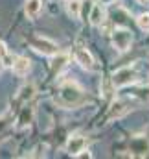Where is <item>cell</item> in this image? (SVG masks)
<instances>
[{
	"label": "cell",
	"instance_id": "cell-2",
	"mask_svg": "<svg viewBox=\"0 0 149 159\" xmlns=\"http://www.w3.org/2000/svg\"><path fill=\"white\" fill-rule=\"evenodd\" d=\"M111 81L114 85V89H123V87H129V85H136L140 81V72L134 65H125V67L118 69L112 74Z\"/></svg>",
	"mask_w": 149,
	"mask_h": 159
},
{
	"label": "cell",
	"instance_id": "cell-15",
	"mask_svg": "<svg viewBox=\"0 0 149 159\" xmlns=\"http://www.w3.org/2000/svg\"><path fill=\"white\" fill-rule=\"evenodd\" d=\"M0 61H2V65H6V67H11V63H13V56L9 54L7 44H6L4 41H0Z\"/></svg>",
	"mask_w": 149,
	"mask_h": 159
},
{
	"label": "cell",
	"instance_id": "cell-18",
	"mask_svg": "<svg viewBox=\"0 0 149 159\" xmlns=\"http://www.w3.org/2000/svg\"><path fill=\"white\" fill-rule=\"evenodd\" d=\"M11 122H13V115H11V111L2 113V115H0V133H2L6 128H9V126H11Z\"/></svg>",
	"mask_w": 149,
	"mask_h": 159
},
{
	"label": "cell",
	"instance_id": "cell-1",
	"mask_svg": "<svg viewBox=\"0 0 149 159\" xmlns=\"http://www.w3.org/2000/svg\"><path fill=\"white\" fill-rule=\"evenodd\" d=\"M55 102L65 109H72V107H77L79 104L85 102V93L77 81L68 80L59 87V96L55 98Z\"/></svg>",
	"mask_w": 149,
	"mask_h": 159
},
{
	"label": "cell",
	"instance_id": "cell-7",
	"mask_svg": "<svg viewBox=\"0 0 149 159\" xmlns=\"http://www.w3.org/2000/svg\"><path fill=\"white\" fill-rule=\"evenodd\" d=\"M11 69H13V72H15L19 78H24V76H28V72L32 70V61H30V57H26V56H15V57H13V63H11Z\"/></svg>",
	"mask_w": 149,
	"mask_h": 159
},
{
	"label": "cell",
	"instance_id": "cell-5",
	"mask_svg": "<svg viewBox=\"0 0 149 159\" xmlns=\"http://www.w3.org/2000/svg\"><path fill=\"white\" fill-rule=\"evenodd\" d=\"M30 44H32V48L35 52L42 54V56H53L57 52V44L53 41H50L48 37H42V35L33 37V39L30 41Z\"/></svg>",
	"mask_w": 149,
	"mask_h": 159
},
{
	"label": "cell",
	"instance_id": "cell-17",
	"mask_svg": "<svg viewBox=\"0 0 149 159\" xmlns=\"http://www.w3.org/2000/svg\"><path fill=\"white\" fill-rule=\"evenodd\" d=\"M136 24L142 32H149V13H140L136 17Z\"/></svg>",
	"mask_w": 149,
	"mask_h": 159
},
{
	"label": "cell",
	"instance_id": "cell-9",
	"mask_svg": "<svg viewBox=\"0 0 149 159\" xmlns=\"http://www.w3.org/2000/svg\"><path fill=\"white\" fill-rule=\"evenodd\" d=\"M33 115H35V109H33V106H30L28 102L26 104H22V107H20V111H19V115H17V119H15V126L17 128H26V126H30L32 122H33Z\"/></svg>",
	"mask_w": 149,
	"mask_h": 159
},
{
	"label": "cell",
	"instance_id": "cell-20",
	"mask_svg": "<svg viewBox=\"0 0 149 159\" xmlns=\"http://www.w3.org/2000/svg\"><path fill=\"white\" fill-rule=\"evenodd\" d=\"M138 4H142V6H146V4H149V0H138Z\"/></svg>",
	"mask_w": 149,
	"mask_h": 159
},
{
	"label": "cell",
	"instance_id": "cell-13",
	"mask_svg": "<svg viewBox=\"0 0 149 159\" xmlns=\"http://www.w3.org/2000/svg\"><path fill=\"white\" fill-rule=\"evenodd\" d=\"M42 11V0H26L24 2V13L28 19H37Z\"/></svg>",
	"mask_w": 149,
	"mask_h": 159
},
{
	"label": "cell",
	"instance_id": "cell-6",
	"mask_svg": "<svg viewBox=\"0 0 149 159\" xmlns=\"http://www.w3.org/2000/svg\"><path fill=\"white\" fill-rule=\"evenodd\" d=\"M50 69H52V74L53 76H59L66 67H68V61H70V56L65 54V52H55L53 56H50Z\"/></svg>",
	"mask_w": 149,
	"mask_h": 159
},
{
	"label": "cell",
	"instance_id": "cell-19",
	"mask_svg": "<svg viewBox=\"0 0 149 159\" xmlns=\"http://www.w3.org/2000/svg\"><path fill=\"white\" fill-rule=\"evenodd\" d=\"M75 157H81V159H90V157H92V154H90V152H88L87 148H83V150H81V152H79V154H77Z\"/></svg>",
	"mask_w": 149,
	"mask_h": 159
},
{
	"label": "cell",
	"instance_id": "cell-3",
	"mask_svg": "<svg viewBox=\"0 0 149 159\" xmlns=\"http://www.w3.org/2000/svg\"><path fill=\"white\" fill-rule=\"evenodd\" d=\"M111 41L118 52H127L133 44V32L129 28L116 26L114 30H111Z\"/></svg>",
	"mask_w": 149,
	"mask_h": 159
},
{
	"label": "cell",
	"instance_id": "cell-21",
	"mask_svg": "<svg viewBox=\"0 0 149 159\" xmlns=\"http://www.w3.org/2000/svg\"><path fill=\"white\" fill-rule=\"evenodd\" d=\"M2 67H4V65H2V61H0V72H2Z\"/></svg>",
	"mask_w": 149,
	"mask_h": 159
},
{
	"label": "cell",
	"instance_id": "cell-4",
	"mask_svg": "<svg viewBox=\"0 0 149 159\" xmlns=\"http://www.w3.org/2000/svg\"><path fill=\"white\" fill-rule=\"evenodd\" d=\"M74 57H75V61H77L85 70H94V69H96L94 56H92V54H90V50L83 44V41H81V39L77 41V44H75Z\"/></svg>",
	"mask_w": 149,
	"mask_h": 159
},
{
	"label": "cell",
	"instance_id": "cell-10",
	"mask_svg": "<svg viewBox=\"0 0 149 159\" xmlns=\"http://www.w3.org/2000/svg\"><path fill=\"white\" fill-rule=\"evenodd\" d=\"M105 6L103 4H92L90 11H88V20L92 26H100L103 20H105Z\"/></svg>",
	"mask_w": 149,
	"mask_h": 159
},
{
	"label": "cell",
	"instance_id": "cell-14",
	"mask_svg": "<svg viewBox=\"0 0 149 159\" xmlns=\"http://www.w3.org/2000/svg\"><path fill=\"white\" fill-rule=\"evenodd\" d=\"M66 11L70 17L79 19L81 17V0H68L66 2Z\"/></svg>",
	"mask_w": 149,
	"mask_h": 159
},
{
	"label": "cell",
	"instance_id": "cell-8",
	"mask_svg": "<svg viewBox=\"0 0 149 159\" xmlns=\"http://www.w3.org/2000/svg\"><path fill=\"white\" fill-rule=\"evenodd\" d=\"M83 148H87V137H85V135L74 133V135L68 137V141H66V152H68L70 156L75 157Z\"/></svg>",
	"mask_w": 149,
	"mask_h": 159
},
{
	"label": "cell",
	"instance_id": "cell-16",
	"mask_svg": "<svg viewBox=\"0 0 149 159\" xmlns=\"http://www.w3.org/2000/svg\"><path fill=\"white\" fill-rule=\"evenodd\" d=\"M100 91H101V94L105 96V98H112V94H114V85H112L111 78H103L101 80V85H100Z\"/></svg>",
	"mask_w": 149,
	"mask_h": 159
},
{
	"label": "cell",
	"instance_id": "cell-12",
	"mask_svg": "<svg viewBox=\"0 0 149 159\" xmlns=\"http://www.w3.org/2000/svg\"><path fill=\"white\" fill-rule=\"evenodd\" d=\"M129 109H133L127 102H123V100H116V102H112L111 106V111H109V120L112 119H121Z\"/></svg>",
	"mask_w": 149,
	"mask_h": 159
},
{
	"label": "cell",
	"instance_id": "cell-11",
	"mask_svg": "<svg viewBox=\"0 0 149 159\" xmlns=\"http://www.w3.org/2000/svg\"><path fill=\"white\" fill-rule=\"evenodd\" d=\"M35 93H37V89H35V85L33 83H24L20 89H19V93H17V104H26V102H30L33 96H35Z\"/></svg>",
	"mask_w": 149,
	"mask_h": 159
}]
</instances>
